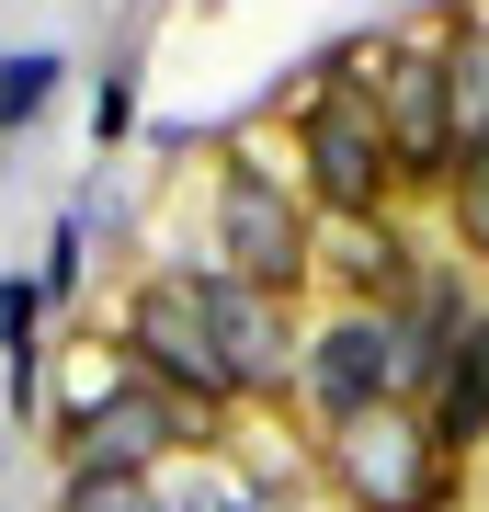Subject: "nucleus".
I'll use <instances>...</instances> for the list:
<instances>
[{
  "mask_svg": "<svg viewBox=\"0 0 489 512\" xmlns=\"http://www.w3.org/2000/svg\"><path fill=\"white\" fill-rule=\"evenodd\" d=\"M114 353H126L137 376H160L171 399L194 410H239V376H228V342H217V308H205V274H148L126 296V330H114Z\"/></svg>",
  "mask_w": 489,
  "mask_h": 512,
  "instance_id": "20e7f679",
  "label": "nucleus"
},
{
  "mask_svg": "<svg viewBox=\"0 0 489 512\" xmlns=\"http://www.w3.org/2000/svg\"><path fill=\"white\" fill-rule=\"evenodd\" d=\"M205 308H217V342H228V376H239V410H285L308 399V330H296V296H262L205 262Z\"/></svg>",
  "mask_w": 489,
  "mask_h": 512,
  "instance_id": "0eeeda50",
  "label": "nucleus"
},
{
  "mask_svg": "<svg viewBox=\"0 0 489 512\" xmlns=\"http://www.w3.org/2000/svg\"><path fill=\"white\" fill-rule=\"evenodd\" d=\"M421 421H433V444L455 467L489 444V308L467 296V319L444 330V365H433V387H421Z\"/></svg>",
  "mask_w": 489,
  "mask_h": 512,
  "instance_id": "1a4fd4ad",
  "label": "nucleus"
},
{
  "mask_svg": "<svg viewBox=\"0 0 489 512\" xmlns=\"http://www.w3.org/2000/svg\"><path fill=\"white\" fill-rule=\"evenodd\" d=\"M217 274L262 285V296H296L319 274V228H308V194L262 160H228L217 171Z\"/></svg>",
  "mask_w": 489,
  "mask_h": 512,
  "instance_id": "39448f33",
  "label": "nucleus"
},
{
  "mask_svg": "<svg viewBox=\"0 0 489 512\" xmlns=\"http://www.w3.org/2000/svg\"><path fill=\"white\" fill-rule=\"evenodd\" d=\"M205 433H217V410L171 399L160 376H114L103 399H80L69 421H57L69 467H160V456H182V444H205Z\"/></svg>",
  "mask_w": 489,
  "mask_h": 512,
  "instance_id": "423d86ee",
  "label": "nucleus"
},
{
  "mask_svg": "<svg viewBox=\"0 0 489 512\" xmlns=\"http://www.w3.org/2000/svg\"><path fill=\"white\" fill-rule=\"evenodd\" d=\"M319 467H330V490H342L353 512H455V490H467V467L433 444L421 410H353V421H330Z\"/></svg>",
  "mask_w": 489,
  "mask_h": 512,
  "instance_id": "f03ea898",
  "label": "nucleus"
},
{
  "mask_svg": "<svg viewBox=\"0 0 489 512\" xmlns=\"http://www.w3.org/2000/svg\"><path fill=\"white\" fill-rule=\"evenodd\" d=\"M57 512H171V490H160V467H69Z\"/></svg>",
  "mask_w": 489,
  "mask_h": 512,
  "instance_id": "f8f14e48",
  "label": "nucleus"
},
{
  "mask_svg": "<svg viewBox=\"0 0 489 512\" xmlns=\"http://www.w3.org/2000/svg\"><path fill=\"white\" fill-rule=\"evenodd\" d=\"M319 262L342 274V296H353V308H410V296H421V251H410L387 217H330Z\"/></svg>",
  "mask_w": 489,
  "mask_h": 512,
  "instance_id": "9d476101",
  "label": "nucleus"
},
{
  "mask_svg": "<svg viewBox=\"0 0 489 512\" xmlns=\"http://www.w3.org/2000/svg\"><path fill=\"white\" fill-rule=\"evenodd\" d=\"M455 251H467V262H489V171H455Z\"/></svg>",
  "mask_w": 489,
  "mask_h": 512,
  "instance_id": "4468645a",
  "label": "nucleus"
},
{
  "mask_svg": "<svg viewBox=\"0 0 489 512\" xmlns=\"http://www.w3.org/2000/svg\"><path fill=\"white\" fill-rule=\"evenodd\" d=\"M376 114H387V148H399V183L455 194V57L444 46H387Z\"/></svg>",
  "mask_w": 489,
  "mask_h": 512,
  "instance_id": "6e6552de",
  "label": "nucleus"
},
{
  "mask_svg": "<svg viewBox=\"0 0 489 512\" xmlns=\"http://www.w3.org/2000/svg\"><path fill=\"white\" fill-rule=\"evenodd\" d=\"M444 342L421 330L410 308H342L308 330V410L319 421H353V410H421Z\"/></svg>",
  "mask_w": 489,
  "mask_h": 512,
  "instance_id": "f257e3e1",
  "label": "nucleus"
},
{
  "mask_svg": "<svg viewBox=\"0 0 489 512\" xmlns=\"http://www.w3.org/2000/svg\"><path fill=\"white\" fill-rule=\"evenodd\" d=\"M376 57H353V80H330L308 103V126H296V171H308V194L330 217H387L399 205V148H387V114H376Z\"/></svg>",
  "mask_w": 489,
  "mask_h": 512,
  "instance_id": "7ed1b4c3",
  "label": "nucleus"
},
{
  "mask_svg": "<svg viewBox=\"0 0 489 512\" xmlns=\"http://www.w3.org/2000/svg\"><path fill=\"white\" fill-rule=\"evenodd\" d=\"M57 92V57H0V126H35Z\"/></svg>",
  "mask_w": 489,
  "mask_h": 512,
  "instance_id": "ddd939ff",
  "label": "nucleus"
},
{
  "mask_svg": "<svg viewBox=\"0 0 489 512\" xmlns=\"http://www.w3.org/2000/svg\"><path fill=\"white\" fill-rule=\"evenodd\" d=\"M455 171H489V35H455Z\"/></svg>",
  "mask_w": 489,
  "mask_h": 512,
  "instance_id": "9b49d317",
  "label": "nucleus"
}]
</instances>
